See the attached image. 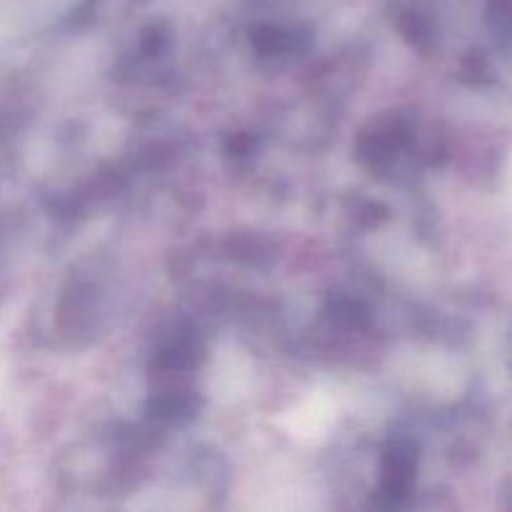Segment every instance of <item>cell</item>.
I'll list each match as a JSON object with an SVG mask.
<instances>
[{
	"mask_svg": "<svg viewBox=\"0 0 512 512\" xmlns=\"http://www.w3.org/2000/svg\"><path fill=\"white\" fill-rule=\"evenodd\" d=\"M253 45L263 55H275V53H285V50L293 48L295 43H293V38L285 33V30L258 28V30H253Z\"/></svg>",
	"mask_w": 512,
	"mask_h": 512,
	"instance_id": "3",
	"label": "cell"
},
{
	"mask_svg": "<svg viewBox=\"0 0 512 512\" xmlns=\"http://www.w3.org/2000/svg\"><path fill=\"white\" fill-rule=\"evenodd\" d=\"M415 468L413 450L405 448V443L390 445L383 460V488L390 498H400L410 483V473Z\"/></svg>",
	"mask_w": 512,
	"mask_h": 512,
	"instance_id": "1",
	"label": "cell"
},
{
	"mask_svg": "<svg viewBox=\"0 0 512 512\" xmlns=\"http://www.w3.org/2000/svg\"><path fill=\"white\" fill-rule=\"evenodd\" d=\"M195 363V343L193 340L178 338L165 345L158 353V365L165 370H183Z\"/></svg>",
	"mask_w": 512,
	"mask_h": 512,
	"instance_id": "2",
	"label": "cell"
},
{
	"mask_svg": "<svg viewBox=\"0 0 512 512\" xmlns=\"http://www.w3.org/2000/svg\"><path fill=\"white\" fill-rule=\"evenodd\" d=\"M333 315H335V318H338V320H345V323H350V325H358L360 320H365L363 308H360V305H355V303H343V305H338Z\"/></svg>",
	"mask_w": 512,
	"mask_h": 512,
	"instance_id": "4",
	"label": "cell"
}]
</instances>
